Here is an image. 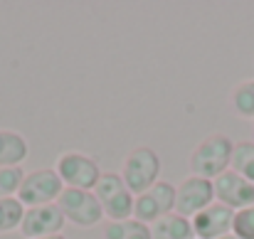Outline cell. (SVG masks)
Listing matches in <instances>:
<instances>
[{"label":"cell","instance_id":"cell-1","mask_svg":"<svg viewBox=\"0 0 254 239\" xmlns=\"http://www.w3.org/2000/svg\"><path fill=\"white\" fill-rule=\"evenodd\" d=\"M232 151H235V141H230V136H225V133L205 136L195 146V151L190 153V170H192V175L205 178V180L220 178L222 173L230 170Z\"/></svg>","mask_w":254,"mask_h":239},{"label":"cell","instance_id":"cell-2","mask_svg":"<svg viewBox=\"0 0 254 239\" xmlns=\"http://www.w3.org/2000/svg\"><path fill=\"white\" fill-rule=\"evenodd\" d=\"M121 180L133 195L151 190L161 180V158L151 146L133 148L121 163Z\"/></svg>","mask_w":254,"mask_h":239},{"label":"cell","instance_id":"cell-3","mask_svg":"<svg viewBox=\"0 0 254 239\" xmlns=\"http://www.w3.org/2000/svg\"><path fill=\"white\" fill-rule=\"evenodd\" d=\"M94 195L101 202L104 217H109L111 222H124V220L133 217L136 195L121 180V173H101V178L94 187Z\"/></svg>","mask_w":254,"mask_h":239},{"label":"cell","instance_id":"cell-4","mask_svg":"<svg viewBox=\"0 0 254 239\" xmlns=\"http://www.w3.org/2000/svg\"><path fill=\"white\" fill-rule=\"evenodd\" d=\"M64 185L57 175L55 168H37V170H30L25 173L22 178V185H20V192H17V200L27 207H42V205H55L62 195Z\"/></svg>","mask_w":254,"mask_h":239},{"label":"cell","instance_id":"cell-5","mask_svg":"<svg viewBox=\"0 0 254 239\" xmlns=\"http://www.w3.org/2000/svg\"><path fill=\"white\" fill-rule=\"evenodd\" d=\"M55 170H57L62 185L72 187V190H94L99 178H101L99 163L86 153H79V151L62 153L55 163Z\"/></svg>","mask_w":254,"mask_h":239},{"label":"cell","instance_id":"cell-6","mask_svg":"<svg viewBox=\"0 0 254 239\" xmlns=\"http://www.w3.org/2000/svg\"><path fill=\"white\" fill-rule=\"evenodd\" d=\"M62 215L67 222L77 225V227H94L101 222L104 217V210H101V202L96 200L94 190H72V187H64L60 200H57Z\"/></svg>","mask_w":254,"mask_h":239},{"label":"cell","instance_id":"cell-7","mask_svg":"<svg viewBox=\"0 0 254 239\" xmlns=\"http://www.w3.org/2000/svg\"><path fill=\"white\" fill-rule=\"evenodd\" d=\"M170 212H175V185H170L166 180H158L151 190L136 195L133 220L151 227L153 222H158Z\"/></svg>","mask_w":254,"mask_h":239},{"label":"cell","instance_id":"cell-8","mask_svg":"<svg viewBox=\"0 0 254 239\" xmlns=\"http://www.w3.org/2000/svg\"><path fill=\"white\" fill-rule=\"evenodd\" d=\"M215 202V187L212 180L197 178V175H188L178 187H175V212L192 220L200 210L210 207Z\"/></svg>","mask_w":254,"mask_h":239},{"label":"cell","instance_id":"cell-9","mask_svg":"<svg viewBox=\"0 0 254 239\" xmlns=\"http://www.w3.org/2000/svg\"><path fill=\"white\" fill-rule=\"evenodd\" d=\"M212 187H215V202H220L235 212L254 205V182L245 180L235 170H227L220 178H215Z\"/></svg>","mask_w":254,"mask_h":239},{"label":"cell","instance_id":"cell-10","mask_svg":"<svg viewBox=\"0 0 254 239\" xmlns=\"http://www.w3.org/2000/svg\"><path fill=\"white\" fill-rule=\"evenodd\" d=\"M64 215L60 210V205H42V207H27L20 232L22 237L27 239H42V237H52V235H62L64 227Z\"/></svg>","mask_w":254,"mask_h":239},{"label":"cell","instance_id":"cell-11","mask_svg":"<svg viewBox=\"0 0 254 239\" xmlns=\"http://www.w3.org/2000/svg\"><path fill=\"white\" fill-rule=\"evenodd\" d=\"M232 222H235V210L220 202H212L190 220L195 239H220L225 235H232Z\"/></svg>","mask_w":254,"mask_h":239},{"label":"cell","instance_id":"cell-12","mask_svg":"<svg viewBox=\"0 0 254 239\" xmlns=\"http://www.w3.org/2000/svg\"><path fill=\"white\" fill-rule=\"evenodd\" d=\"M30 156V143L22 133L0 128V168H20Z\"/></svg>","mask_w":254,"mask_h":239},{"label":"cell","instance_id":"cell-13","mask_svg":"<svg viewBox=\"0 0 254 239\" xmlns=\"http://www.w3.org/2000/svg\"><path fill=\"white\" fill-rule=\"evenodd\" d=\"M151 237L153 239H195L192 225L188 217L170 212L166 217H161L158 222L151 225Z\"/></svg>","mask_w":254,"mask_h":239},{"label":"cell","instance_id":"cell-14","mask_svg":"<svg viewBox=\"0 0 254 239\" xmlns=\"http://www.w3.org/2000/svg\"><path fill=\"white\" fill-rule=\"evenodd\" d=\"M104 239H153L151 227L138 220H124V222H109L104 230Z\"/></svg>","mask_w":254,"mask_h":239},{"label":"cell","instance_id":"cell-15","mask_svg":"<svg viewBox=\"0 0 254 239\" xmlns=\"http://www.w3.org/2000/svg\"><path fill=\"white\" fill-rule=\"evenodd\" d=\"M230 104L240 119H254V79L240 81L230 94Z\"/></svg>","mask_w":254,"mask_h":239},{"label":"cell","instance_id":"cell-16","mask_svg":"<svg viewBox=\"0 0 254 239\" xmlns=\"http://www.w3.org/2000/svg\"><path fill=\"white\" fill-rule=\"evenodd\" d=\"M230 170H235L245 180L254 182V141H240V143H235Z\"/></svg>","mask_w":254,"mask_h":239},{"label":"cell","instance_id":"cell-17","mask_svg":"<svg viewBox=\"0 0 254 239\" xmlns=\"http://www.w3.org/2000/svg\"><path fill=\"white\" fill-rule=\"evenodd\" d=\"M25 217V205L17 197H5L0 200V235L2 232H15L20 230Z\"/></svg>","mask_w":254,"mask_h":239},{"label":"cell","instance_id":"cell-18","mask_svg":"<svg viewBox=\"0 0 254 239\" xmlns=\"http://www.w3.org/2000/svg\"><path fill=\"white\" fill-rule=\"evenodd\" d=\"M22 178H25L22 168H0V200L17 197Z\"/></svg>","mask_w":254,"mask_h":239},{"label":"cell","instance_id":"cell-19","mask_svg":"<svg viewBox=\"0 0 254 239\" xmlns=\"http://www.w3.org/2000/svg\"><path fill=\"white\" fill-rule=\"evenodd\" d=\"M232 235L240 239H254V205L240 210V212H235Z\"/></svg>","mask_w":254,"mask_h":239},{"label":"cell","instance_id":"cell-20","mask_svg":"<svg viewBox=\"0 0 254 239\" xmlns=\"http://www.w3.org/2000/svg\"><path fill=\"white\" fill-rule=\"evenodd\" d=\"M42 239H67L64 235H52V237H42Z\"/></svg>","mask_w":254,"mask_h":239},{"label":"cell","instance_id":"cell-21","mask_svg":"<svg viewBox=\"0 0 254 239\" xmlns=\"http://www.w3.org/2000/svg\"><path fill=\"white\" fill-rule=\"evenodd\" d=\"M220 239H240V237H235V235H225V237H220Z\"/></svg>","mask_w":254,"mask_h":239}]
</instances>
